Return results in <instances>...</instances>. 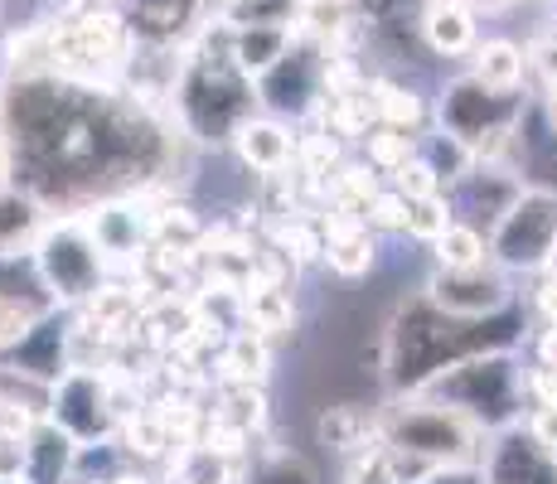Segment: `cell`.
Here are the masks:
<instances>
[{"label": "cell", "instance_id": "3", "mask_svg": "<svg viewBox=\"0 0 557 484\" xmlns=\"http://www.w3.org/2000/svg\"><path fill=\"white\" fill-rule=\"evenodd\" d=\"M252 107V83L233 59H199L180 78V112L203 141H228Z\"/></svg>", "mask_w": 557, "mask_h": 484}, {"label": "cell", "instance_id": "30", "mask_svg": "<svg viewBox=\"0 0 557 484\" xmlns=\"http://www.w3.org/2000/svg\"><path fill=\"white\" fill-rule=\"evenodd\" d=\"M25 470V426L0 422V480H20Z\"/></svg>", "mask_w": 557, "mask_h": 484}, {"label": "cell", "instance_id": "39", "mask_svg": "<svg viewBox=\"0 0 557 484\" xmlns=\"http://www.w3.org/2000/svg\"><path fill=\"white\" fill-rule=\"evenodd\" d=\"M355 484H398V480L388 475V466H383V456H379V460H369V470H359Z\"/></svg>", "mask_w": 557, "mask_h": 484}, {"label": "cell", "instance_id": "17", "mask_svg": "<svg viewBox=\"0 0 557 484\" xmlns=\"http://www.w3.org/2000/svg\"><path fill=\"white\" fill-rule=\"evenodd\" d=\"M233 146H238V160L248 170H262V175H276V170L292 160V136L282 132L276 122H243L233 132Z\"/></svg>", "mask_w": 557, "mask_h": 484}, {"label": "cell", "instance_id": "16", "mask_svg": "<svg viewBox=\"0 0 557 484\" xmlns=\"http://www.w3.org/2000/svg\"><path fill=\"white\" fill-rule=\"evenodd\" d=\"M422 35L436 53H470L475 49V15L466 0H432L422 15Z\"/></svg>", "mask_w": 557, "mask_h": 484}, {"label": "cell", "instance_id": "10", "mask_svg": "<svg viewBox=\"0 0 557 484\" xmlns=\"http://www.w3.org/2000/svg\"><path fill=\"white\" fill-rule=\"evenodd\" d=\"M505 97L509 92H490V88H480L475 78L451 83L446 97H442V126H446V136H456V141H466V146H480L490 132L509 126L513 107L505 102Z\"/></svg>", "mask_w": 557, "mask_h": 484}, {"label": "cell", "instance_id": "8", "mask_svg": "<svg viewBox=\"0 0 557 484\" xmlns=\"http://www.w3.org/2000/svg\"><path fill=\"white\" fill-rule=\"evenodd\" d=\"M0 369L20 373V378H35L45 387L59 383L63 373L73 369V359H69V315H63V306L49 310V315H39L20 339H10L5 349H0Z\"/></svg>", "mask_w": 557, "mask_h": 484}, {"label": "cell", "instance_id": "22", "mask_svg": "<svg viewBox=\"0 0 557 484\" xmlns=\"http://www.w3.org/2000/svg\"><path fill=\"white\" fill-rule=\"evenodd\" d=\"M432 247H436V262L442 266H475V262H485V252H490L485 233L460 223V219L446 223V228L432 238Z\"/></svg>", "mask_w": 557, "mask_h": 484}, {"label": "cell", "instance_id": "21", "mask_svg": "<svg viewBox=\"0 0 557 484\" xmlns=\"http://www.w3.org/2000/svg\"><path fill=\"white\" fill-rule=\"evenodd\" d=\"M475 83L490 92H513L523 83V53L509 39H485L475 49Z\"/></svg>", "mask_w": 557, "mask_h": 484}, {"label": "cell", "instance_id": "29", "mask_svg": "<svg viewBox=\"0 0 557 484\" xmlns=\"http://www.w3.org/2000/svg\"><path fill=\"white\" fill-rule=\"evenodd\" d=\"M301 20L315 35H335V29H345L349 5L345 0H301Z\"/></svg>", "mask_w": 557, "mask_h": 484}, {"label": "cell", "instance_id": "2", "mask_svg": "<svg viewBox=\"0 0 557 484\" xmlns=\"http://www.w3.org/2000/svg\"><path fill=\"white\" fill-rule=\"evenodd\" d=\"M29 257H35L49 296L59 300L63 310L102 296L107 252L98 247V238L88 233V223L83 219H49L45 228H39L35 247H29Z\"/></svg>", "mask_w": 557, "mask_h": 484}, {"label": "cell", "instance_id": "36", "mask_svg": "<svg viewBox=\"0 0 557 484\" xmlns=\"http://www.w3.org/2000/svg\"><path fill=\"white\" fill-rule=\"evenodd\" d=\"M533 59H539V73H543V78L557 83V25L543 29V39L533 45Z\"/></svg>", "mask_w": 557, "mask_h": 484}, {"label": "cell", "instance_id": "5", "mask_svg": "<svg viewBox=\"0 0 557 484\" xmlns=\"http://www.w3.org/2000/svg\"><path fill=\"white\" fill-rule=\"evenodd\" d=\"M436 393L480 422H509L519 407V373H513L509 353H475L466 363H451V373H442Z\"/></svg>", "mask_w": 557, "mask_h": 484}, {"label": "cell", "instance_id": "11", "mask_svg": "<svg viewBox=\"0 0 557 484\" xmlns=\"http://www.w3.org/2000/svg\"><path fill=\"white\" fill-rule=\"evenodd\" d=\"M78 440L63 432L53 417H35L25 426V470L20 484H69L78 470Z\"/></svg>", "mask_w": 557, "mask_h": 484}, {"label": "cell", "instance_id": "40", "mask_svg": "<svg viewBox=\"0 0 557 484\" xmlns=\"http://www.w3.org/2000/svg\"><path fill=\"white\" fill-rule=\"evenodd\" d=\"M548 122H553V132H557V83H553V92H548Z\"/></svg>", "mask_w": 557, "mask_h": 484}, {"label": "cell", "instance_id": "4", "mask_svg": "<svg viewBox=\"0 0 557 484\" xmlns=\"http://www.w3.org/2000/svg\"><path fill=\"white\" fill-rule=\"evenodd\" d=\"M490 257L505 272H539L557 257V189H519L490 228Z\"/></svg>", "mask_w": 557, "mask_h": 484}, {"label": "cell", "instance_id": "31", "mask_svg": "<svg viewBox=\"0 0 557 484\" xmlns=\"http://www.w3.org/2000/svg\"><path fill=\"white\" fill-rule=\"evenodd\" d=\"M228 369L233 373H238V378H262V369H267V353H262V344H257V339H248V335H243V339H233V349H228Z\"/></svg>", "mask_w": 557, "mask_h": 484}, {"label": "cell", "instance_id": "25", "mask_svg": "<svg viewBox=\"0 0 557 484\" xmlns=\"http://www.w3.org/2000/svg\"><path fill=\"white\" fill-rule=\"evenodd\" d=\"M296 15V0H233L228 20L233 25H292Z\"/></svg>", "mask_w": 557, "mask_h": 484}, {"label": "cell", "instance_id": "34", "mask_svg": "<svg viewBox=\"0 0 557 484\" xmlns=\"http://www.w3.org/2000/svg\"><path fill=\"white\" fill-rule=\"evenodd\" d=\"M252 320L262 330H282L286 325V306L276 290H252Z\"/></svg>", "mask_w": 557, "mask_h": 484}, {"label": "cell", "instance_id": "9", "mask_svg": "<svg viewBox=\"0 0 557 484\" xmlns=\"http://www.w3.org/2000/svg\"><path fill=\"white\" fill-rule=\"evenodd\" d=\"M393 446L407 450V456H422L432 466H446V460H466L470 456V426L460 422L451 407H412V412H398L388 426Z\"/></svg>", "mask_w": 557, "mask_h": 484}, {"label": "cell", "instance_id": "26", "mask_svg": "<svg viewBox=\"0 0 557 484\" xmlns=\"http://www.w3.org/2000/svg\"><path fill=\"white\" fill-rule=\"evenodd\" d=\"M373 262V243L369 233H349V238L330 243V266H335L339 276H363Z\"/></svg>", "mask_w": 557, "mask_h": 484}, {"label": "cell", "instance_id": "32", "mask_svg": "<svg viewBox=\"0 0 557 484\" xmlns=\"http://www.w3.org/2000/svg\"><path fill=\"white\" fill-rule=\"evenodd\" d=\"M257 484H315V470H310L301 456H282L257 475Z\"/></svg>", "mask_w": 557, "mask_h": 484}, {"label": "cell", "instance_id": "15", "mask_svg": "<svg viewBox=\"0 0 557 484\" xmlns=\"http://www.w3.org/2000/svg\"><path fill=\"white\" fill-rule=\"evenodd\" d=\"M490 484H557V460L533 436H509L490 460Z\"/></svg>", "mask_w": 557, "mask_h": 484}, {"label": "cell", "instance_id": "23", "mask_svg": "<svg viewBox=\"0 0 557 484\" xmlns=\"http://www.w3.org/2000/svg\"><path fill=\"white\" fill-rule=\"evenodd\" d=\"M315 432L330 450H359L363 440L373 436V422H369V412H359V407H330V412H320Z\"/></svg>", "mask_w": 557, "mask_h": 484}, {"label": "cell", "instance_id": "41", "mask_svg": "<svg viewBox=\"0 0 557 484\" xmlns=\"http://www.w3.org/2000/svg\"><path fill=\"white\" fill-rule=\"evenodd\" d=\"M475 5H509V0H475Z\"/></svg>", "mask_w": 557, "mask_h": 484}, {"label": "cell", "instance_id": "13", "mask_svg": "<svg viewBox=\"0 0 557 484\" xmlns=\"http://www.w3.org/2000/svg\"><path fill=\"white\" fill-rule=\"evenodd\" d=\"M315 83H320L315 59L286 49L282 59L262 73V102L272 107V112H306L310 97H315Z\"/></svg>", "mask_w": 557, "mask_h": 484}, {"label": "cell", "instance_id": "38", "mask_svg": "<svg viewBox=\"0 0 557 484\" xmlns=\"http://www.w3.org/2000/svg\"><path fill=\"white\" fill-rule=\"evenodd\" d=\"M403 219H407V199H373V223L403 228Z\"/></svg>", "mask_w": 557, "mask_h": 484}, {"label": "cell", "instance_id": "1", "mask_svg": "<svg viewBox=\"0 0 557 484\" xmlns=\"http://www.w3.org/2000/svg\"><path fill=\"white\" fill-rule=\"evenodd\" d=\"M470 349H485V335L480 325H456V315L436 310L432 300L422 306L403 310L398 330L388 335V373H393V387H422L432 383L436 373H446L456 363V353H470Z\"/></svg>", "mask_w": 557, "mask_h": 484}, {"label": "cell", "instance_id": "18", "mask_svg": "<svg viewBox=\"0 0 557 484\" xmlns=\"http://www.w3.org/2000/svg\"><path fill=\"white\" fill-rule=\"evenodd\" d=\"M189 15H195V0H132L126 29L146 45H170L189 25Z\"/></svg>", "mask_w": 557, "mask_h": 484}, {"label": "cell", "instance_id": "7", "mask_svg": "<svg viewBox=\"0 0 557 484\" xmlns=\"http://www.w3.org/2000/svg\"><path fill=\"white\" fill-rule=\"evenodd\" d=\"M426 300L456 320H490L509 306V282L505 272L475 262V266H442L426 286Z\"/></svg>", "mask_w": 557, "mask_h": 484}, {"label": "cell", "instance_id": "24", "mask_svg": "<svg viewBox=\"0 0 557 484\" xmlns=\"http://www.w3.org/2000/svg\"><path fill=\"white\" fill-rule=\"evenodd\" d=\"M451 223V203L442 199V194H422V199H407V219H403V228L412 233V238H422V243H432L436 233Z\"/></svg>", "mask_w": 557, "mask_h": 484}, {"label": "cell", "instance_id": "19", "mask_svg": "<svg viewBox=\"0 0 557 484\" xmlns=\"http://www.w3.org/2000/svg\"><path fill=\"white\" fill-rule=\"evenodd\" d=\"M286 49H292V29L286 25H243L238 35H233V63H238V73H248V78H262Z\"/></svg>", "mask_w": 557, "mask_h": 484}, {"label": "cell", "instance_id": "33", "mask_svg": "<svg viewBox=\"0 0 557 484\" xmlns=\"http://www.w3.org/2000/svg\"><path fill=\"white\" fill-rule=\"evenodd\" d=\"M398 189L403 199H422V194H436V175L426 160H403L398 165Z\"/></svg>", "mask_w": 557, "mask_h": 484}, {"label": "cell", "instance_id": "20", "mask_svg": "<svg viewBox=\"0 0 557 484\" xmlns=\"http://www.w3.org/2000/svg\"><path fill=\"white\" fill-rule=\"evenodd\" d=\"M88 233L98 238V247L107 257H132L136 247H141V223H136L132 209H122V203H102V209H92Z\"/></svg>", "mask_w": 557, "mask_h": 484}, {"label": "cell", "instance_id": "14", "mask_svg": "<svg viewBox=\"0 0 557 484\" xmlns=\"http://www.w3.org/2000/svg\"><path fill=\"white\" fill-rule=\"evenodd\" d=\"M45 223H49V213L39 194H29L15 179L0 185V252H29Z\"/></svg>", "mask_w": 557, "mask_h": 484}, {"label": "cell", "instance_id": "12", "mask_svg": "<svg viewBox=\"0 0 557 484\" xmlns=\"http://www.w3.org/2000/svg\"><path fill=\"white\" fill-rule=\"evenodd\" d=\"M451 185H460L456 194V219L470 223V228H495L499 219H505V209L513 199H519V179H509L505 170H466L460 179H451Z\"/></svg>", "mask_w": 557, "mask_h": 484}, {"label": "cell", "instance_id": "35", "mask_svg": "<svg viewBox=\"0 0 557 484\" xmlns=\"http://www.w3.org/2000/svg\"><path fill=\"white\" fill-rule=\"evenodd\" d=\"M373 156H379L383 165L398 170L403 160H407V136H398V132H379V136H373Z\"/></svg>", "mask_w": 557, "mask_h": 484}, {"label": "cell", "instance_id": "27", "mask_svg": "<svg viewBox=\"0 0 557 484\" xmlns=\"http://www.w3.org/2000/svg\"><path fill=\"white\" fill-rule=\"evenodd\" d=\"M180 480H185V484H228L223 450H213V446L189 450V460H185V470H180Z\"/></svg>", "mask_w": 557, "mask_h": 484}, {"label": "cell", "instance_id": "37", "mask_svg": "<svg viewBox=\"0 0 557 484\" xmlns=\"http://www.w3.org/2000/svg\"><path fill=\"white\" fill-rule=\"evenodd\" d=\"M533 440H539L543 450H557V402H548L539 412V422H533V432H529Z\"/></svg>", "mask_w": 557, "mask_h": 484}, {"label": "cell", "instance_id": "6", "mask_svg": "<svg viewBox=\"0 0 557 484\" xmlns=\"http://www.w3.org/2000/svg\"><path fill=\"white\" fill-rule=\"evenodd\" d=\"M78 446H98L116 432V412H112V387L107 378L88 369H69L59 383L49 387V412Z\"/></svg>", "mask_w": 557, "mask_h": 484}, {"label": "cell", "instance_id": "28", "mask_svg": "<svg viewBox=\"0 0 557 484\" xmlns=\"http://www.w3.org/2000/svg\"><path fill=\"white\" fill-rule=\"evenodd\" d=\"M379 112L388 126H417L422 122V97L417 92H403V88H379Z\"/></svg>", "mask_w": 557, "mask_h": 484}]
</instances>
